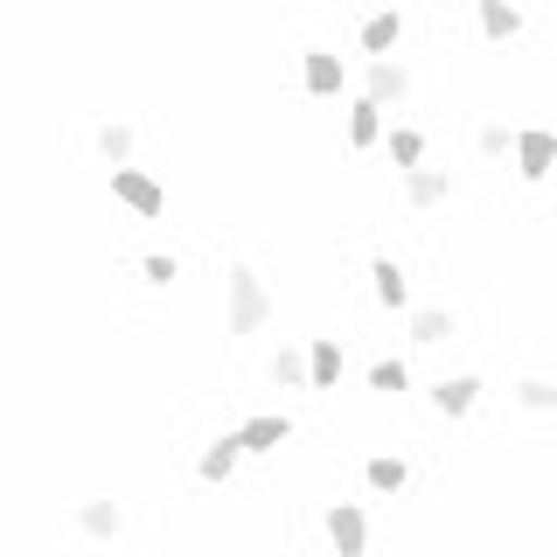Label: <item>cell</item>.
I'll return each mask as SVG.
<instances>
[{
  "label": "cell",
  "instance_id": "obj_1",
  "mask_svg": "<svg viewBox=\"0 0 557 557\" xmlns=\"http://www.w3.org/2000/svg\"><path fill=\"white\" fill-rule=\"evenodd\" d=\"M272 321V293L251 265H231V335H258Z\"/></svg>",
  "mask_w": 557,
  "mask_h": 557
},
{
  "label": "cell",
  "instance_id": "obj_2",
  "mask_svg": "<svg viewBox=\"0 0 557 557\" xmlns=\"http://www.w3.org/2000/svg\"><path fill=\"white\" fill-rule=\"evenodd\" d=\"M112 196H119V202H126V209H133V216H147V223H153V216H161V209H168V188H161V182H153V174H147V168H126V161H119V168H112Z\"/></svg>",
  "mask_w": 557,
  "mask_h": 557
},
{
  "label": "cell",
  "instance_id": "obj_3",
  "mask_svg": "<svg viewBox=\"0 0 557 557\" xmlns=\"http://www.w3.org/2000/svg\"><path fill=\"white\" fill-rule=\"evenodd\" d=\"M550 168H557V133L550 126H522L516 133V174L522 182H544Z\"/></svg>",
  "mask_w": 557,
  "mask_h": 557
},
{
  "label": "cell",
  "instance_id": "obj_4",
  "mask_svg": "<svg viewBox=\"0 0 557 557\" xmlns=\"http://www.w3.org/2000/svg\"><path fill=\"white\" fill-rule=\"evenodd\" d=\"M327 544H335L342 557L370 550V516H362V502H335V509H327Z\"/></svg>",
  "mask_w": 557,
  "mask_h": 557
},
{
  "label": "cell",
  "instance_id": "obj_5",
  "mask_svg": "<svg viewBox=\"0 0 557 557\" xmlns=\"http://www.w3.org/2000/svg\"><path fill=\"white\" fill-rule=\"evenodd\" d=\"M411 91V70L397 63V57H370L362 63V98H376V104H405Z\"/></svg>",
  "mask_w": 557,
  "mask_h": 557
},
{
  "label": "cell",
  "instance_id": "obj_6",
  "mask_svg": "<svg viewBox=\"0 0 557 557\" xmlns=\"http://www.w3.org/2000/svg\"><path fill=\"white\" fill-rule=\"evenodd\" d=\"M300 84L313 98H342L348 91V63L335 57V49H307V57H300Z\"/></svg>",
  "mask_w": 557,
  "mask_h": 557
},
{
  "label": "cell",
  "instance_id": "obj_7",
  "mask_svg": "<svg viewBox=\"0 0 557 557\" xmlns=\"http://www.w3.org/2000/svg\"><path fill=\"white\" fill-rule=\"evenodd\" d=\"M237 440H244V453H278L293 440V418L286 411H258V418H244L237 425Z\"/></svg>",
  "mask_w": 557,
  "mask_h": 557
},
{
  "label": "cell",
  "instance_id": "obj_8",
  "mask_svg": "<svg viewBox=\"0 0 557 557\" xmlns=\"http://www.w3.org/2000/svg\"><path fill=\"white\" fill-rule=\"evenodd\" d=\"M446 196H453V174H446V168H425V161L405 168V202H411V209H440Z\"/></svg>",
  "mask_w": 557,
  "mask_h": 557
},
{
  "label": "cell",
  "instance_id": "obj_9",
  "mask_svg": "<svg viewBox=\"0 0 557 557\" xmlns=\"http://www.w3.org/2000/svg\"><path fill=\"white\" fill-rule=\"evenodd\" d=\"M481 405V376H440L432 383V411L440 418H467Z\"/></svg>",
  "mask_w": 557,
  "mask_h": 557
},
{
  "label": "cell",
  "instance_id": "obj_10",
  "mask_svg": "<svg viewBox=\"0 0 557 557\" xmlns=\"http://www.w3.org/2000/svg\"><path fill=\"white\" fill-rule=\"evenodd\" d=\"M383 112H391V104H376V98H356V104H348V147H356V153H370L376 139L391 133V126H383Z\"/></svg>",
  "mask_w": 557,
  "mask_h": 557
},
{
  "label": "cell",
  "instance_id": "obj_11",
  "mask_svg": "<svg viewBox=\"0 0 557 557\" xmlns=\"http://www.w3.org/2000/svg\"><path fill=\"white\" fill-rule=\"evenodd\" d=\"M370 286H376V300L391 307V313H411V278H405L397 258H376V265H370Z\"/></svg>",
  "mask_w": 557,
  "mask_h": 557
},
{
  "label": "cell",
  "instance_id": "obj_12",
  "mask_svg": "<svg viewBox=\"0 0 557 557\" xmlns=\"http://www.w3.org/2000/svg\"><path fill=\"white\" fill-rule=\"evenodd\" d=\"M474 22H481L487 42H516V35H522V8H516V0H481Z\"/></svg>",
  "mask_w": 557,
  "mask_h": 557
},
{
  "label": "cell",
  "instance_id": "obj_13",
  "mask_svg": "<svg viewBox=\"0 0 557 557\" xmlns=\"http://www.w3.org/2000/svg\"><path fill=\"white\" fill-rule=\"evenodd\" d=\"M237 460H244V440H237V432H223V440H209V453L196 460V474H202V481H231Z\"/></svg>",
  "mask_w": 557,
  "mask_h": 557
},
{
  "label": "cell",
  "instance_id": "obj_14",
  "mask_svg": "<svg viewBox=\"0 0 557 557\" xmlns=\"http://www.w3.org/2000/svg\"><path fill=\"white\" fill-rule=\"evenodd\" d=\"M397 35H405V14H397V8L370 14V22H362V57H391V49H397Z\"/></svg>",
  "mask_w": 557,
  "mask_h": 557
},
{
  "label": "cell",
  "instance_id": "obj_15",
  "mask_svg": "<svg viewBox=\"0 0 557 557\" xmlns=\"http://www.w3.org/2000/svg\"><path fill=\"white\" fill-rule=\"evenodd\" d=\"M362 481H370L376 495H405V487H411V467L397 460V453H376V460L362 467Z\"/></svg>",
  "mask_w": 557,
  "mask_h": 557
},
{
  "label": "cell",
  "instance_id": "obj_16",
  "mask_svg": "<svg viewBox=\"0 0 557 557\" xmlns=\"http://www.w3.org/2000/svg\"><path fill=\"white\" fill-rule=\"evenodd\" d=\"M307 362H313V391H335V383H342V342H335V335L313 342Z\"/></svg>",
  "mask_w": 557,
  "mask_h": 557
},
{
  "label": "cell",
  "instance_id": "obj_17",
  "mask_svg": "<svg viewBox=\"0 0 557 557\" xmlns=\"http://www.w3.org/2000/svg\"><path fill=\"white\" fill-rule=\"evenodd\" d=\"M453 335V313L446 307H411V342L418 348H440Z\"/></svg>",
  "mask_w": 557,
  "mask_h": 557
},
{
  "label": "cell",
  "instance_id": "obj_18",
  "mask_svg": "<svg viewBox=\"0 0 557 557\" xmlns=\"http://www.w3.org/2000/svg\"><path fill=\"white\" fill-rule=\"evenodd\" d=\"M272 376L286 383V391H313V362H307V348H278V356H272Z\"/></svg>",
  "mask_w": 557,
  "mask_h": 557
},
{
  "label": "cell",
  "instance_id": "obj_19",
  "mask_svg": "<svg viewBox=\"0 0 557 557\" xmlns=\"http://www.w3.org/2000/svg\"><path fill=\"white\" fill-rule=\"evenodd\" d=\"M516 405L536 411V418H557V383H550V376H522V383H516Z\"/></svg>",
  "mask_w": 557,
  "mask_h": 557
},
{
  "label": "cell",
  "instance_id": "obj_20",
  "mask_svg": "<svg viewBox=\"0 0 557 557\" xmlns=\"http://www.w3.org/2000/svg\"><path fill=\"white\" fill-rule=\"evenodd\" d=\"M383 147H391L397 168H418V161H425V133H418V126H391V133H383Z\"/></svg>",
  "mask_w": 557,
  "mask_h": 557
},
{
  "label": "cell",
  "instance_id": "obj_21",
  "mask_svg": "<svg viewBox=\"0 0 557 557\" xmlns=\"http://www.w3.org/2000/svg\"><path fill=\"white\" fill-rule=\"evenodd\" d=\"M370 391H411V362H405V356L370 362Z\"/></svg>",
  "mask_w": 557,
  "mask_h": 557
},
{
  "label": "cell",
  "instance_id": "obj_22",
  "mask_svg": "<svg viewBox=\"0 0 557 557\" xmlns=\"http://www.w3.org/2000/svg\"><path fill=\"white\" fill-rule=\"evenodd\" d=\"M77 530L84 536H119V509H112V502H84V509H77Z\"/></svg>",
  "mask_w": 557,
  "mask_h": 557
},
{
  "label": "cell",
  "instance_id": "obj_23",
  "mask_svg": "<svg viewBox=\"0 0 557 557\" xmlns=\"http://www.w3.org/2000/svg\"><path fill=\"white\" fill-rule=\"evenodd\" d=\"M98 153H104V161H133V126H98Z\"/></svg>",
  "mask_w": 557,
  "mask_h": 557
},
{
  "label": "cell",
  "instance_id": "obj_24",
  "mask_svg": "<svg viewBox=\"0 0 557 557\" xmlns=\"http://www.w3.org/2000/svg\"><path fill=\"white\" fill-rule=\"evenodd\" d=\"M474 147L487 153V161H502V153H516V133H509V126H495V119H487V126L474 133Z\"/></svg>",
  "mask_w": 557,
  "mask_h": 557
},
{
  "label": "cell",
  "instance_id": "obj_25",
  "mask_svg": "<svg viewBox=\"0 0 557 557\" xmlns=\"http://www.w3.org/2000/svg\"><path fill=\"white\" fill-rule=\"evenodd\" d=\"M139 272H147V286H174V258H168V251L139 258Z\"/></svg>",
  "mask_w": 557,
  "mask_h": 557
}]
</instances>
